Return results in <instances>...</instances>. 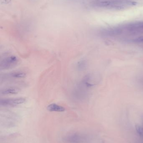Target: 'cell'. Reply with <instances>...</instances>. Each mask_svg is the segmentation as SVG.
I'll use <instances>...</instances> for the list:
<instances>
[{
	"instance_id": "obj_5",
	"label": "cell",
	"mask_w": 143,
	"mask_h": 143,
	"mask_svg": "<svg viewBox=\"0 0 143 143\" xmlns=\"http://www.w3.org/2000/svg\"><path fill=\"white\" fill-rule=\"evenodd\" d=\"M21 91L20 88L16 86H9L1 89L0 94L3 95H12L18 94Z\"/></svg>"
},
{
	"instance_id": "obj_8",
	"label": "cell",
	"mask_w": 143,
	"mask_h": 143,
	"mask_svg": "<svg viewBox=\"0 0 143 143\" xmlns=\"http://www.w3.org/2000/svg\"><path fill=\"white\" fill-rule=\"evenodd\" d=\"M93 6L101 8H111L113 5V1H100L95 2L93 3Z\"/></svg>"
},
{
	"instance_id": "obj_12",
	"label": "cell",
	"mask_w": 143,
	"mask_h": 143,
	"mask_svg": "<svg viewBox=\"0 0 143 143\" xmlns=\"http://www.w3.org/2000/svg\"><path fill=\"white\" fill-rule=\"evenodd\" d=\"M136 26H137V27H138L141 28L143 29V23L139 24H137Z\"/></svg>"
},
{
	"instance_id": "obj_9",
	"label": "cell",
	"mask_w": 143,
	"mask_h": 143,
	"mask_svg": "<svg viewBox=\"0 0 143 143\" xmlns=\"http://www.w3.org/2000/svg\"><path fill=\"white\" fill-rule=\"evenodd\" d=\"M135 128L136 130L137 133L138 134L141 136L143 137V128L142 127V126H139V125H136L135 126Z\"/></svg>"
},
{
	"instance_id": "obj_6",
	"label": "cell",
	"mask_w": 143,
	"mask_h": 143,
	"mask_svg": "<svg viewBox=\"0 0 143 143\" xmlns=\"http://www.w3.org/2000/svg\"><path fill=\"white\" fill-rule=\"evenodd\" d=\"M67 143H80L82 141V136L78 133L69 134L64 138Z\"/></svg>"
},
{
	"instance_id": "obj_2",
	"label": "cell",
	"mask_w": 143,
	"mask_h": 143,
	"mask_svg": "<svg viewBox=\"0 0 143 143\" xmlns=\"http://www.w3.org/2000/svg\"><path fill=\"white\" fill-rule=\"evenodd\" d=\"M27 75L26 72L23 70H15L1 75L0 77L1 81H5L20 79L25 78Z\"/></svg>"
},
{
	"instance_id": "obj_7",
	"label": "cell",
	"mask_w": 143,
	"mask_h": 143,
	"mask_svg": "<svg viewBox=\"0 0 143 143\" xmlns=\"http://www.w3.org/2000/svg\"><path fill=\"white\" fill-rule=\"evenodd\" d=\"M47 110L50 112H63L65 111V108L61 105L55 103L50 104L47 106Z\"/></svg>"
},
{
	"instance_id": "obj_3",
	"label": "cell",
	"mask_w": 143,
	"mask_h": 143,
	"mask_svg": "<svg viewBox=\"0 0 143 143\" xmlns=\"http://www.w3.org/2000/svg\"><path fill=\"white\" fill-rule=\"evenodd\" d=\"M26 101L25 98L22 97L2 99L0 101V105L4 107H14L25 103Z\"/></svg>"
},
{
	"instance_id": "obj_11",
	"label": "cell",
	"mask_w": 143,
	"mask_h": 143,
	"mask_svg": "<svg viewBox=\"0 0 143 143\" xmlns=\"http://www.w3.org/2000/svg\"><path fill=\"white\" fill-rule=\"evenodd\" d=\"M135 41L137 42H143V36L139 37V38L135 39Z\"/></svg>"
},
{
	"instance_id": "obj_4",
	"label": "cell",
	"mask_w": 143,
	"mask_h": 143,
	"mask_svg": "<svg viewBox=\"0 0 143 143\" xmlns=\"http://www.w3.org/2000/svg\"><path fill=\"white\" fill-rule=\"evenodd\" d=\"M96 75L89 74L85 76L81 82V86L85 87H92L97 84L98 80L96 79Z\"/></svg>"
},
{
	"instance_id": "obj_1",
	"label": "cell",
	"mask_w": 143,
	"mask_h": 143,
	"mask_svg": "<svg viewBox=\"0 0 143 143\" xmlns=\"http://www.w3.org/2000/svg\"><path fill=\"white\" fill-rule=\"evenodd\" d=\"M19 63V59L13 55H7L1 58L0 62L1 70H7L16 67Z\"/></svg>"
},
{
	"instance_id": "obj_10",
	"label": "cell",
	"mask_w": 143,
	"mask_h": 143,
	"mask_svg": "<svg viewBox=\"0 0 143 143\" xmlns=\"http://www.w3.org/2000/svg\"><path fill=\"white\" fill-rule=\"evenodd\" d=\"M85 63L84 61H81L78 63L77 64V68L79 70H82L85 67Z\"/></svg>"
}]
</instances>
